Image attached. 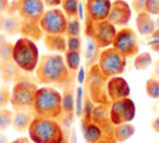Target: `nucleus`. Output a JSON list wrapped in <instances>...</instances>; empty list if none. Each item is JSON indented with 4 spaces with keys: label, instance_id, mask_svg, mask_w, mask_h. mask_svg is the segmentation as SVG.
I'll return each mask as SVG.
<instances>
[{
    "label": "nucleus",
    "instance_id": "23",
    "mask_svg": "<svg viewBox=\"0 0 159 143\" xmlns=\"http://www.w3.org/2000/svg\"><path fill=\"white\" fill-rule=\"evenodd\" d=\"M137 29L142 35H149L154 31V21L148 12H140L137 16Z\"/></svg>",
    "mask_w": 159,
    "mask_h": 143
},
{
    "label": "nucleus",
    "instance_id": "43",
    "mask_svg": "<svg viewBox=\"0 0 159 143\" xmlns=\"http://www.w3.org/2000/svg\"><path fill=\"white\" fill-rule=\"evenodd\" d=\"M0 143H9L7 137L5 134H2V133H0Z\"/></svg>",
    "mask_w": 159,
    "mask_h": 143
},
{
    "label": "nucleus",
    "instance_id": "12",
    "mask_svg": "<svg viewBox=\"0 0 159 143\" xmlns=\"http://www.w3.org/2000/svg\"><path fill=\"white\" fill-rule=\"evenodd\" d=\"M16 11L21 19L40 21L45 11V4L42 0H17Z\"/></svg>",
    "mask_w": 159,
    "mask_h": 143
},
{
    "label": "nucleus",
    "instance_id": "10",
    "mask_svg": "<svg viewBox=\"0 0 159 143\" xmlns=\"http://www.w3.org/2000/svg\"><path fill=\"white\" fill-rule=\"evenodd\" d=\"M134 116H135V104L129 97L112 101V104L109 107V117L113 126L120 123H128L134 118Z\"/></svg>",
    "mask_w": 159,
    "mask_h": 143
},
{
    "label": "nucleus",
    "instance_id": "4",
    "mask_svg": "<svg viewBox=\"0 0 159 143\" xmlns=\"http://www.w3.org/2000/svg\"><path fill=\"white\" fill-rule=\"evenodd\" d=\"M39 48L32 40L26 37H20L14 42L12 50V60L24 72L35 71L39 62Z\"/></svg>",
    "mask_w": 159,
    "mask_h": 143
},
{
    "label": "nucleus",
    "instance_id": "29",
    "mask_svg": "<svg viewBox=\"0 0 159 143\" xmlns=\"http://www.w3.org/2000/svg\"><path fill=\"white\" fill-rule=\"evenodd\" d=\"M152 63V57L148 52H143L137 55L135 60H134V67L137 70H145L149 67V65Z\"/></svg>",
    "mask_w": 159,
    "mask_h": 143
},
{
    "label": "nucleus",
    "instance_id": "21",
    "mask_svg": "<svg viewBox=\"0 0 159 143\" xmlns=\"http://www.w3.org/2000/svg\"><path fill=\"white\" fill-rule=\"evenodd\" d=\"M106 133L108 132H104L101 127H98L92 122L83 124V137L86 143H98Z\"/></svg>",
    "mask_w": 159,
    "mask_h": 143
},
{
    "label": "nucleus",
    "instance_id": "20",
    "mask_svg": "<svg viewBox=\"0 0 159 143\" xmlns=\"http://www.w3.org/2000/svg\"><path fill=\"white\" fill-rule=\"evenodd\" d=\"M35 114L32 111H15L14 116H12V123L11 126L14 127V129L16 132H25L26 129H29L32 119H34Z\"/></svg>",
    "mask_w": 159,
    "mask_h": 143
},
{
    "label": "nucleus",
    "instance_id": "5",
    "mask_svg": "<svg viewBox=\"0 0 159 143\" xmlns=\"http://www.w3.org/2000/svg\"><path fill=\"white\" fill-rule=\"evenodd\" d=\"M117 34L116 26L108 20L93 21L87 16L86 21V35L92 39L93 42L99 48H106L112 45L114 36Z\"/></svg>",
    "mask_w": 159,
    "mask_h": 143
},
{
    "label": "nucleus",
    "instance_id": "13",
    "mask_svg": "<svg viewBox=\"0 0 159 143\" xmlns=\"http://www.w3.org/2000/svg\"><path fill=\"white\" fill-rule=\"evenodd\" d=\"M132 16L130 6L123 0H116L111 5V10L107 20L114 26H124L129 22Z\"/></svg>",
    "mask_w": 159,
    "mask_h": 143
},
{
    "label": "nucleus",
    "instance_id": "42",
    "mask_svg": "<svg viewBox=\"0 0 159 143\" xmlns=\"http://www.w3.org/2000/svg\"><path fill=\"white\" fill-rule=\"evenodd\" d=\"M4 21H5V16H4V14H0V32H1L2 29H4Z\"/></svg>",
    "mask_w": 159,
    "mask_h": 143
},
{
    "label": "nucleus",
    "instance_id": "32",
    "mask_svg": "<svg viewBox=\"0 0 159 143\" xmlns=\"http://www.w3.org/2000/svg\"><path fill=\"white\" fill-rule=\"evenodd\" d=\"M12 50H14V44L6 41L5 45L0 50V61H10V60H12Z\"/></svg>",
    "mask_w": 159,
    "mask_h": 143
},
{
    "label": "nucleus",
    "instance_id": "37",
    "mask_svg": "<svg viewBox=\"0 0 159 143\" xmlns=\"http://www.w3.org/2000/svg\"><path fill=\"white\" fill-rule=\"evenodd\" d=\"M45 6H48V7H55V6H58L61 5V1L62 0H42Z\"/></svg>",
    "mask_w": 159,
    "mask_h": 143
},
{
    "label": "nucleus",
    "instance_id": "30",
    "mask_svg": "<svg viewBox=\"0 0 159 143\" xmlns=\"http://www.w3.org/2000/svg\"><path fill=\"white\" fill-rule=\"evenodd\" d=\"M12 116L14 113L10 109L0 108V131H5L10 127L12 123Z\"/></svg>",
    "mask_w": 159,
    "mask_h": 143
},
{
    "label": "nucleus",
    "instance_id": "9",
    "mask_svg": "<svg viewBox=\"0 0 159 143\" xmlns=\"http://www.w3.org/2000/svg\"><path fill=\"white\" fill-rule=\"evenodd\" d=\"M67 21H68V19L62 10L52 7V9L43 11V14L40 19V26L42 27L45 34L65 35Z\"/></svg>",
    "mask_w": 159,
    "mask_h": 143
},
{
    "label": "nucleus",
    "instance_id": "11",
    "mask_svg": "<svg viewBox=\"0 0 159 143\" xmlns=\"http://www.w3.org/2000/svg\"><path fill=\"white\" fill-rule=\"evenodd\" d=\"M112 46L125 57L134 56L138 52V40L134 30L130 27H123L117 31Z\"/></svg>",
    "mask_w": 159,
    "mask_h": 143
},
{
    "label": "nucleus",
    "instance_id": "15",
    "mask_svg": "<svg viewBox=\"0 0 159 143\" xmlns=\"http://www.w3.org/2000/svg\"><path fill=\"white\" fill-rule=\"evenodd\" d=\"M130 93V88L128 82L119 76L109 77L107 81V95L111 101L120 99L128 97Z\"/></svg>",
    "mask_w": 159,
    "mask_h": 143
},
{
    "label": "nucleus",
    "instance_id": "6",
    "mask_svg": "<svg viewBox=\"0 0 159 143\" xmlns=\"http://www.w3.org/2000/svg\"><path fill=\"white\" fill-rule=\"evenodd\" d=\"M107 81L108 77H106L98 63H93L87 73V88H88V96L92 99L93 103L97 104H107L108 102V95H107Z\"/></svg>",
    "mask_w": 159,
    "mask_h": 143
},
{
    "label": "nucleus",
    "instance_id": "27",
    "mask_svg": "<svg viewBox=\"0 0 159 143\" xmlns=\"http://www.w3.org/2000/svg\"><path fill=\"white\" fill-rule=\"evenodd\" d=\"M61 7L67 19L72 17H78V7H80V1L78 0H62L61 1Z\"/></svg>",
    "mask_w": 159,
    "mask_h": 143
},
{
    "label": "nucleus",
    "instance_id": "3",
    "mask_svg": "<svg viewBox=\"0 0 159 143\" xmlns=\"http://www.w3.org/2000/svg\"><path fill=\"white\" fill-rule=\"evenodd\" d=\"M27 131L34 143H62L66 138L62 126L52 118L35 116Z\"/></svg>",
    "mask_w": 159,
    "mask_h": 143
},
{
    "label": "nucleus",
    "instance_id": "34",
    "mask_svg": "<svg viewBox=\"0 0 159 143\" xmlns=\"http://www.w3.org/2000/svg\"><path fill=\"white\" fill-rule=\"evenodd\" d=\"M11 99V92L6 86L0 87V108H5Z\"/></svg>",
    "mask_w": 159,
    "mask_h": 143
},
{
    "label": "nucleus",
    "instance_id": "8",
    "mask_svg": "<svg viewBox=\"0 0 159 143\" xmlns=\"http://www.w3.org/2000/svg\"><path fill=\"white\" fill-rule=\"evenodd\" d=\"M125 56L117 51L113 46L106 47L98 56V66L106 77L119 76L125 68Z\"/></svg>",
    "mask_w": 159,
    "mask_h": 143
},
{
    "label": "nucleus",
    "instance_id": "22",
    "mask_svg": "<svg viewBox=\"0 0 159 143\" xmlns=\"http://www.w3.org/2000/svg\"><path fill=\"white\" fill-rule=\"evenodd\" d=\"M135 132V128L128 123H120V124H116L113 131H112V134H113V138L114 141L117 142H124L127 139H129Z\"/></svg>",
    "mask_w": 159,
    "mask_h": 143
},
{
    "label": "nucleus",
    "instance_id": "41",
    "mask_svg": "<svg viewBox=\"0 0 159 143\" xmlns=\"http://www.w3.org/2000/svg\"><path fill=\"white\" fill-rule=\"evenodd\" d=\"M6 41H7V40H6V35L0 32V50H1V47L5 45V42H6Z\"/></svg>",
    "mask_w": 159,
    "mask_h": 143
},
{
    "label": "nucleus",
    "instance_id": "38",
    "mask_svg": "<svg viewBox=\"0 0 159 143\" xmlns=\"http://www.w3.org/2000/svg\"><path fill=\"white\" fill-rule=\"evenodd\" d=\"M9 10V0H0V14Z\"/></svg>",
    "mask_w": 159,
    "mask_h": 143
},
{
    "label": "nucleus",
    "instance_id": "18",
    "mask_svg": "<svg viewBox=\"0 0 159 143\" xmlns=\"http://www.w3.org/2000/svg\"><path fill=\"white\" fill-rule=\"evenodd\" d=\"M43 45L48 51L52 52H66L67 50V39L65 37V35H60V34H45L43 37Z\"/></svg>",
    "mask_w": 159,
    "mask_h": 143
},
{
    "label": "nucleus",
    "instance_id": "1",
    "mask_svg": "<svg viewBox=\"0 0 159 143\" xmlns=\"http://www.w3.org/2000/svg\"><path fill=\"white\" fill-rule=\"evenodd\" d=\"M37 81L45 86H65L70 78V70L60 53H45L39 57L35 68Z\"/></svg>",
    "mask_w": 159,
    "mask_h": 143
},
{
    "label": "nucleus",
    "instance_id": "33",
    "mask_svg": "<svg viewBox=\"0 0 159 143\" xmlns=\"http://www.w3.org/2000/svg\"><path fill=\"white\" fill-rule=\"evenodd\" d=\"M82 41L80 36H67V50L81 52Z\"/></svg>",
    "mask_w": 159,
    "mask_h": 143
},
{
    "label": "nucleus",
    "instance_id": "24",
    "mask_svg": "<svg viewBox=\"0 0 159 143\" xmlns=\"http://www.w3.org/2000/svg\"><path fill=\"white\" fill-rule=\"evenodd\" d=\"M20 22H21V19L17 15L15 14H11L9 15L7 17H5V21H4V34L5 35H9V36H15L17 34H20Z\"/></svg>",
    "mask_w": 159,
    "mask_h": 143
},
{
    "label": "nucleus",
    "instance_id": "39",
    "mask_svg": "<svg viewBox=\"0 0 159 143\" xmlns=\"http://www.w3.org/2000/svg\"><path fill=\"white\" fill-rule=\"evenodd\" d=\"M152 128H153L157 133H159V117H157V118L152 122Z\"/></svg>",
    "mask_w": 159,
    "mask_h": 143
},
{
    "label": "nucleus",
    "instance_id": "7",
    "mask_svg": "<svg viewBox=\"0 0 159 143\" xmlns=\"http://www.w3.org/2000/svg\"><path fill=\"white\" fill-rule=\"evenodd\" d=\"M37 86L26 80H19L15 82L11 91L10 103L15 111H32Z\"/></svg>",
    "mask_w": 159,
    "mask_h": 143
},
{
    "label": "nucleus",
    "instance_id": "25",
    "mask_svg": "<svg viewBox=\"0 0 159 143\" xmlns=\"http://www.w3.org/2000/svg\"><path fill=\"white\" fill-rule=\"evenodd\" d=\"M63 58H65L66 66H67V68L70 70L71 73H75V72L80 68V63H81V52L66 50Z\"/></svg>",
    "mask_w": 159,
    "mask_h": 143
},
{
    "label": "nucleus",
    "instance_id": "16",
    "mask_svg": "<svg viewBox=\"0 0 159 143\" xmlns=\"http://www.w3.org/2000/svg\"><path fill=\"white\" fill-rule=\"evenodd\" d=\"M20 34L22 37H26L29 40H32L34 42L42 40L45 32L42 27L40 26V21H32V20H25L21 19L20 22Z\"/></svg>",
    "mask_w": 159,
    "mask_h": 143
},
{
    "label": "nucleus",
    "instance_id": "31",
    "mask_svg": "<svg viewBox=\"0 0 159 143\" xmlns=\"http://www.w3.org/2000/svg\"><path fill=\"white\" fill-rule=\"evenodd\" d=\"M145 91H147V95L152 98H159V81L154 80V78H150L147 81V85H145Z\"/></svg>",
    "mask_w": 159,
    "mask_h": 143
},
{
    "label": "nucleus",
    "instance_id": "2",
    "mask_svg": "<svg viewBox=\"0 0 159 143\" xmlns=\"http://www.w3.org/2000/svg\"><path fill=\"white\" fill-rule=\"evenodd\" d=\"M32 112L36 117L43 118H60L62 111V93L53 87H40L36 91Z\"/></svg>",
    "mask_w": 159,
    "mask_h": 143
},
{
    "label": "nucleus",
    "instance_id": "36",
    "mask_svg": "<svg viewBox=\"0 0 159 143\" xmlns=\"http://www.w3.org/2000/svg\"><path fill=\"white\" fill-rule=\"evenodd\" d=\"M145 6H147V0H133L132 1V7L134 9V11L137 14L147 12L145 11Z\"/></svg>",
    "mask_w": 159,
    "mask_h": 143
},
{
    "label": "nucleus",
    "instance_id": "28",
    "mask_svg": "<svg viewBox=\"0 0 159 143\" xmlns=\"http://www.w3.org/2000/svg\"><path fill=\"white\" fill-rule=\"evenodd\" d=\"M80 34H81V22H80V19L78 17L68 19L65 35H67V36H80Z\"/></svg>",
    "mask_w": 159,
    "mask_h": 143
},
{
    "label": "nucleus",
    "instance_id": "26",
    "mask_svg": "<svg viewBox=\"0 0 159 143\" xmlns=\"http://www.w3.org/2000/svg\"><path fill=\"white\" fill-rule=\"evenodd\" d=\"M73 109H75V98H73L72 85H70V88H66L65 93L62 95V111L63 113L72 116Z\"/></svg>",
    "mask_w": 159,
    "mask_h": 143
},
{
    "label": "nucleus",
    "instance_id": "19",
    "mask_svg": "<svg viewBox=\"0 0 159 143\" xmlns=\"http://www.w3.org/2000/svg\"><path fill=\"white\" fill-rule=\"evenodd\" d=\"M21 68L14 60L0 61V76L6 82H16L21 77Z\"/></svg>",
    "mask_w": 159,
    "mask_h": 143
},
{
    "label": "nucleus",
    "instance_id": "35",
    "mask_svg": "<svg viewBox=\"0 0 159 143\" xmlns=\"http://www.w3.org/2000/svg\"><path fill=\"white\" fill-rule=\"evenodd\" d=\"M145 11L149 15H159V0H147Z\"/></svg>",
    "mask_w": 159,
    "mask_h": 143
},
{
    "label": "nucleus",
    "instance_id": "17",
    "mask_svg": "<svg viewBox=\"0 0 159 143\" xmlns=\"http://www.w3.org/2000/svg\"><path fill=\"white\" fill-rule=\"evenodd\" d=\"M91 122L97 124L98 127H101L104 132H108L111 129V127L113 126L111 122V117H109V108L107 107V104H97L93 107L92 113H91Z\"/></svg>",
    "mask_w": 159,
    "mask_h": 143
},
{
    "label": "nucleus",
    "instance_id": "14",
    "mask_svg": "<svg viewBox=\"0 0 159 143\" xmlns=\"http://www.w3.org/2000/svg\"><path fill=\"white\" fill-rule=\"evenodd\" d=\"M111 5V0H86V15L93 21L107 20Z\"/></svg>",
    "mask_w": 159,
    "mask_h": 143
},
{
    "label": "nucleus",
    "instance_id": "44",
    "mask_svg": "<svg viewBox=\"0 0 159 143\" xmlns=\"http://www.w3.org/2000/svg\"><path fill=\"white\" fill-rule=\"evenodd\" d=\"M62 143H68V142H67V139H66V138H65V139H63V142H62Z\"/></svg>",
    "mask_w": 159,
    "mask_h": 143
},
{
    "label": "nucleus",
    "instance_id": "40",
    "mask_svg": "<svg viewBox=\"0 0 159 143\" xmlns=\"http://www.w3.org/2000/svg\"><path fill=\"white\" fill-rule=\"evenodd\" d=\"M11 143H30V139L26 137H20V138H16L15 141H12Z\"/></svg>",
    "mask_w": 159,
    "mask_h": 143
}]
</instances>
